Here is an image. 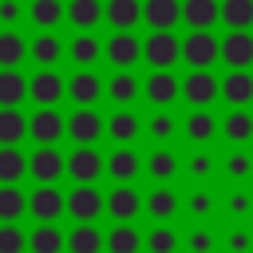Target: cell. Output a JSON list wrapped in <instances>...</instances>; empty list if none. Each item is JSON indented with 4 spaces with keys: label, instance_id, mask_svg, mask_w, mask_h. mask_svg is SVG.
Wrapping results in <instances>:
<instances>
[{
    "label": "cell",
    "instance_id": "6da1fadb",
    "mask_svg": "<svg viewBox=\"0 0 253 253\" xmlns=\"http://www.w3.org/2000/svg\"><path fill=\"white\" fill-rule=\"evenodd\" d=\"M142 59L154 67V71H170L178 59H182V40L174 32H150L142 40Z\"/></svg>",
    "mask_w": 253,
    "mask_h": 253
},
{
    "label": "cell",
    "instance_id": "7a4b0ae2",
    "mask_svg": "<svg viewBox=\"0 0 253 253\" xmlns=\"http://www.w3.org/2000/svg\"><path fill=\"white\" fill-rule=\"evenodd\" d=\"M182 59L194 67V71H210L217 59H221V40L213 32H190L182 40Z\"/></svg>",
    "mask_w": 253,
    "mask_h": 253
},
{
    "label": "cell",
    "instance_id": "3957f363",
    "mask_svg": "<svg viewBox=\"0 0 253 253\" xmlns=\"http://www.w3.org/2000/svg\"><path fill=\"white\" fill-rule=\"evenodd\" d=\"M67 174V158L55 146H36L28 158V178H36V186H55Z\"/></svg>",
    "mask_w": 253,
    "mask_h": 253
},
{
    "label": "cell",
    "instance_id": "277c9868",
    "mask_svg": "<svg viewBox=\"0 0 253 253\" xmlns=\"http://www.w3.org/2000/svg\"><path fill=\"white\" fill-rule=\"evenodd\" d=\"M182 99L194 107V111H210L213 99H221V79H213L210 71H190L182 79Z\"/></svg>",
    "mask_w": 253,
    "mask_h": 253
},
{
    "label": "cell",
    "instance_id": "5b68a950",
    "mask_svg": "<svg viewBox=\"0 0 253 253\" xmlns=\"http://www.w3.org/2000/svg\"><path fill=\"white\" fill-rule=\"evenodd\" d=\"M63 134H67V119H63L55 107H40V111L28 119V138L40 142V146H55Z\"/></svg>",
    "mask_w": 253,
    "mask_h": 253
},
{
    "label": "cell",
    "instance_id": "8992f818",
    "mask_svg": "<svg viewBox=\"0 0 253 253\" xmlns=\"http://www.w3.org/2000/svg\"><path fill=\"white\" fill-rule=\"evenodd\" d=\"M99 134H107V119H99V111H91V107H75L67 119V138L75 146H95Z\"/></svg>",
    "mask_w": 253,
    "mask_h": 253
},
{
    "label": "cell",
    "instance_id": "52a82bcc",
    "mask_svg": "<svg viewBox=\"0 0 253 253\" xmlns=\"http://www.w3.org/2000/svg\"><path fill=\"white\" fill-rule=\"evenodd\" d=\"M67 174L75 178V186H95V178L107 174V158L95 146H75L67 154Z\"/></svg>",
    "mask_w": 253,
    "mask_h": 253
},
{
    "label": "cell",
    "instance_id": "ba28073f",
    "mask_svg": "<svg viewBox=\"0 0 253 253\" xmlns=\"http://www.w3.org/2000/svg\"><path fill=\"white\" fill-rule=\"evenodd\" d=\"M28 213L40 221V225H55L59 213H67V194H59L55 186H36L28 194Z\"/></svg>",
    "mask_w": 253,
    "mask_h": 253
},
{
    "label": "cell",
    "instance_id": "9c48e42d",
    "mask_svg": "<svg viewBox=\"0 0 253 253\" xmlns=\"http://www.w3.org/2000/svg\"><path fill=\"white\" fill-rule=\"evenodd\" d=\"M107 210V198L95 186H75L67 194V213L75 217V225H95V217Z\"/></svg>",
    "mask_w": 253,
    "mask_h": 253
},
{
    "label": "cell",
    "instance_id": "30bf717a",
    "mask_svg": "<svg viewBox=\"0 0 253 253\" xmlns=\"http://www.w3.org/2000/svg\"><path fill=\"white\" fill-rule=\"evenodd\" d=\"M63 95H67V79L55 75V71H47V67H40V71L28 79V99H32L36 107H55Z\"/></svg>",
    "mask_w": 253,
    "mask_h": 253
},
{
    "label": "cell",
    "instance_id": "8fae6325",
    "mask_svg": "<svg viewBox=\"0 0 253 253\" xmlns=\"http://www.w3.org/2000/svg\"><path fill=\"white\" fill-rule=\"evenodd\" d=\"M103 55L119 67V71H130L138 59H142V40L134 32H115L107 43H103Z\"/></svg>",
    "mask_w": 253,
    "mask_h": 253
},
{
    "label": "cell",
    "instance_id": "7c38bea8",
    "mask_svg": "<svg viewBox=\"0 0 253 253\" xmlns=\"http://www.w3.org/2000/svg\"><path fill=\"white\" fill-rule=\"evenodd\" d=\"M103 95H107V83H103L95 71H75V75L67 79V99H71L75 107H95Z\"/></svg>",
    "mask_w": 253,
    "mask_h": 253
},
{
    "label": "cell",
    "instance_id": "4fadbf2b",
    "mask_svg": "<svg viewBox=\"0 0 253 253\" xmlns=\"http://www.w3.org/2000/svg\"><path fill=\"white\" fill-rule=\"evenodd\" d=\"M107 213H111L119 225H130V221L142 213V198H138V190H134V186H115V190L107 194Z\"/></svg>",
    "mask_w": 253,
    "mask_h": 253
},
{
    "label": "cell",
    "instance_id": "5bb4252c",
    "mask_svg": "<svg viewBox=\"0 0 253 253\" xmlns=\"http://www.w3.org/2000/svg\"><path fill=\"white\" fill-rule=\"evenodd\" d=\"M221 59L229 63V71H249V63H253V36L249 32H229L221 40Z\"/></svg>",
    "mask_w": 253,
    "mask_h": 253
},
{
    "label": "cell",
    "instance_id": "9a60e30c",
    "mask_svg": "<svg viewBox=\"0 0 253 253\" xmlns=\"http://www.w3.org/2000/svg\"><path fill=\"white\" fill-rule=\"evenodd\" d=\"M142 20L150 24V32H174V24L182 20V0H146Z\"/></svg>",
    "mask_w": 253,
    "mask_h": 253
},
{
    "label": "cell",
    "instance_id": "2e32d148",
    "mask_svg": "<svg viewBox=\"0 0 253 253\" xmlns=\"http://www.w3.org/2000/svg\"><path fill=\"white\" fill-rule=\"evenodd\" d=\"M182 20L190 32H210L221 20V0H182Z\"/></svg>",
    "mask_w": 253,
    "mask_h": 253
},
{
    "label": "cell",
    "instance_id": "e0dca14e",
    "mask_svg": "<svg viewBox=\"0 0 253 253\" xmlns=\"http://www.w3.org/2000/svg\"><path fill=\"white\" fill-rule=\"evenodd\" d=\"M221 99L233 107V111H245L253 103V75L249 71H229L221 79Z\"/></svg>",
    "mask_w": 253,
    "mask_h": 253
},
{
    "label": "cell",
    "instance_id": "ac0fdd59",
    "mask_svg": "<svg viewBox=\"0 0 253 253\" xmlns=\"http://www.w3.org/2000/svg\"><path fill=\"white\" fill-rule=\"evenodd\" d=\"M103 20H107L115 32H130V28L142 20V0H107V4H103Z\"/></svg>",
    "mask_w": 253,
    "mask_h": 253
},
{
    "label": "cell",
    "instance_id": "d6986e66",
    "mask_svg": "<svg viewBox=\"0 0 253 253\" xmlns=\"http://www.w3.org/2000/svg\"><path fill=\"white\" fill-rule=\"evenodd\" d=\"M142 91H146V99H150L154 107H170V103L182 95V79H174L170 71H154V75L142 83Z\"/></svg>",
    "mask_w": 253,
    "mask_h": 253
},
{
    "label": "cell",
    "instance_id": "ffe728a7",
    "mask_svg": "<svg viewBox=\"0 0 253 253\" xmlns=\"http://www.w3.org/2000/svg\"><path fill=\"white\" fill-rule=\"evenodd\" d=\"M28 20H32L40 32H55V24L67 20V4H63V0H32V4H28Z\"/></svg>",
    "mask_w": 253,
    "mask_h": 253
},
{
    "label": "cell",
    "instance_id": "44dd1931",
    "mask_svg": "<svg viewBox=\"0 0 253 253\" xmlns=\"http://www.w3.org/2000/svg\"><path fill=\"white\" fill-rule=\"evenodd\" d=\"M142 170V162H138V154L130 150V146H119V150H111V158H107V174L119 182V186H130V178Z\"/></svg>",
    "mask_w": 253,
    "mask_h": 253
},
{
    "label": "cell",
    "instance_id": "7402d4cb",
    "mask_svg": "<svg viewBox=\"0 0 253 253\" xmlns=\"http://www.w3.org/2000/svg\"><path fill=\"white\" fill-rule=\"evenodd\" d=\"M107 249V233H99L95 225H75L67 233V253H103Z\"/></svg>",
    "mask_w": 253,
    "mask_h": 253
},
{
    "label": "cell",
    "instance_id": "603a6c76",
    "mask_svg": "<svg viewBox=\"0 0 253 253\" xmlns=\"http://www.w3.org/2000/svg\"><path fill=\"white\" fill-rule=\"evenodd\" d=\"M24 55H32V43H24L20 32L4 28V32H0V67H16V71H20Z\"/></svg>",
    "mask_w": 253,
    "mask_h": 253
},
{
    "label": "cell",
    "instance_id": "cb8c5ba5",
    "mask_svg": "<svg viewBox=\"0 0 253 253\" xmlns=\"http://www.w3.org/2000/svg\"><path fill=\"white\" fill-rule=\"evenodd\" d=\"M28 99V79L16 67H0V107H20Z\"/></svg>",
    "mask_w": 253,
    "mask_h": 253
},
{
    "label": "cell",
    "instance_id": "d4e9b609",
    "mask_svg": "<svg viewBox=\"0 0 253 253\" xmlns=\"http://www.w3.org/2000/svg\"><path fill=\"white\" fill-rule=\"evenodd\" d=\"M67 20L75 24V32H91L103 20V0H71L67 4Z\"/></svg>",
    "mask_w": 253,
    "mask_h": 253
},
{
    "label": "cell",
    "instance_id": "484cf974",
    "mask_svg": "<svg viewBox=\"0 0 253 253\" xmlns=\"http://www.w3.org/2000/svg\"><path fill=\"white\" fill-rule=\"evenodd\" d=\"M28 249L32 253H63L67 249V233H59L55 225H36L28 233Z\"/></svg>",
    "mask_w": 253,
    "mask_h": 253
},
{
    "label": "cell",
    "instance_id": "4316f807",
    "mask_svg": "<svg viewBox=\"0 0 253 253\" xmlns=\"http://www.w3.org/2000/svg\"><path fill=\"white\" fill-rule=\"evenodd\" d=\"M20 178H28V158L20 146H0V186H16Z\"/></svg>",
    "mask_w": 253,
    "mask_h": 253
},
{
    "label": "cell",
    "instance_id": "83f0119b",
    "mask_svg": "<svg viewBox=\"0 0 253 253\" xmlns=\"http://www.w3.org/2000/svg\"><path fill=\"white\" fill-rule=\"evenodd\" d=\"M28 213V194H20V186H0V225H16Z\"/></svg>",
    "mask_w": 253,
    "mask_h": 253
},
{
    "label": "cell",
    "instance_id": "f1b7e54d",
    "mask_svg": "<svg viewBox=\"0 0 253 253\" xmlns=\"http://www.w3.org/2000/svg\"><path fill=\"white\" fill-rule=\"evenodd\" d=\"M221 24L229 32H249L253 28V0H221Z\"/></svg>",
    "mask_w": 253,
    "mask_h": 253
},
{
    "label": "cell",
    "instance_id": "f546056e",
    "mask_svg": "<svg viewBox=\"0 0 253 253\" xmlns=\"http://www.w3.org/2000/svg\"><path fill=\"white\" fill-rule=\"evenodd\" d=\"M138 91H142V83H138L130 71H119V75H111V79H107V99H111V103H119V107L134 103V99H138Z\"/></svg>",
    "mask_w": 253,
    "mask_h": 253
},
{
    "label": "cell",
    "instance_id": "4dcf8cb0",
    "mask_svg": "<svg viewBox=\"0 0 253 253\" xmlns=\"http://www.w3.org/2000/svg\"><path fill=\"white\" fill-rule=\"evenodd\" d=\"M28 134V119L20 115V107H0V146H16Z\"/></svg>",
    "mask_w": 253,
    "mask_h": 253
},
{
    "label": "cell",
    "instance_id": "1f68e13d",
    "mask_svg": "<svg viewBox=\"0 0 253 253\" xmlns=\"http://www.w3.org/2000/svg\"><path fill=\"white\" fill-rule=\"evenodd\" d=\"M59 55H63V43H59V36L55 32H40L36 36V43H32V59L40 63V67H55L59 63Z\"/></svg>",
    "mask_w": 253,
    "mask_h": 253
},
{
    "label": "cell",
    "instance_id": "d6a6232c",
    "mask_svg": "<svg viewBox=\"0 0 253 253\" xmlns=\"http://www.w3.org/2000/svg\"><path fill=\"white\" fill-rule=\"evenodd\" d=\"M107 134H111V142L130 146L134 134H138V119H134V111H115V115L107 119Z\"/></svg>",
    "mask_w": 253,
    "mask_h": 253
},
{
    "label": "cell",
    "instance_id": "836d02e7",
    "mask_svg": "<svg viewBox=\"0 0 253 253\" xmlns=\"http://www.w3.org/2000/svg\"><path fill=\"white\" fill-rule=\"evenodd\" d=\"M99 55H103V43H99L91 32H79V36L71 40V59H75V67H83V71H87Z\"/></svg>",
    "mask_w": 253,
    "mask_h": 253
},
{
    "label": "cell",
    "instance_id": "e575fe53",
    "mask_svg": "<svg viewBox=\"0 0 253 253\" xmlns=\"http://www.w3.org/2000/svg\"><path fill=\"white\" fill-rule=\"evenodd\" d=\"M142 249V233L134 225H115L107 233V253H138Z\"/></svg>",
    "mask_w": 253,
    "mask_h": 253
},
{
    "label": "cell",
    "instance_id": "d590c367",
    "mask_svg": "<svg viewBox=\"0 0 253 253\" xmlns=\"http://www.w3.org/2000/svg\"><path fill=\"white\" fill-rule=\"evenodd\" d=\"M221 134L229 142H249L253 138V115L249 111H229L225 123H221Z\"/></svg>",
    "mask_w": 253,
    "mask_h": 253
},
{
    "label": "cell",
    "instance_id": "8d00e7d4",
    "mask_svg": "<svg viewBox=\"0 0 253 253\" xmlns=\"http://www.w3.org/2000/svg\"><path fill=\"white\" fill-rule=\"evenodd\" d=\"M213 134H217L213 115H210V111H190V119H186V138H190V142H210Z\"/></svg>",
    "mask_w": 253,
    "mask_h": 253
},
{
    "label": "cell",
    "instance_id": "74e56055",
    "mask_svg": "<svg viewBox=\"0 0 253 253\" xmlns=\"http://www.w3.org/2000/svg\"><path fill=\"white\" fill-rule=\"evenodd\" d=\"M174 170H178V158H174L170 150H154V154L146 158V174H150V178H158V182L174 178Z\"/></svg>",
    "mask_w": 253,
    "mask_h": 253
},
{
    "label": "cell",
    "instance_id": "f35d334b",
    "mask_svg": "<svg viewBox=\"0 0 253 253\" xmlns=\"http://www.w3.org/2000/svg\"><path fill=\"white\" fill-rule=\"evenodd\" d=\"M174 206H178V198H174V190H166V186L146 198V210H150V217H158V221L174 217Z\"/></svg>",
    "mask_w": 253,
    "mask_h": 253
},
{
    "label": "cell",
    "instance_id": "ab89813d",
    "mask_svg": "<svg viewBox=\"0 0 253 253\" xmlns=\"http://www.w3.org/2000/svg\"><path fill=\"white\" fill-rule=\"evenodd\" d=\"M28 249V233L20 225H0V253H24Z\"/></svg>",
    "mask_w": 253,
    "mask_h": 253
},
{
    "label": "cell",
    "instance_id": "60d3db41",
    "mask_svg": "<svg viewBox=\"0 0 253 253\" xmlns=\"http://www.w3.org/2000/svg\"><path fill=\"white\" fill-rule=\"evenodd\" d=\"M174 229H166V225H158V229H150V237H146V249L150 253H174Z\"/></svg>",
    "mask_w": 253,
    "mask_h": 253
},
{
    "label": "cell",
    "instance_id": "b9f144b4",
    "mask_svg": "<svg viewBox=\"0 0 253 253\" xmlns=\"http://www.w3.org/2000/svg\"><path fill=\"white\" fill-rule=\"evenodd\" d=\"M170 134H174V115H170V111H158V115L150 119V138H154V142H166Z\"/></svg>",
    "mask_w": 253,
    "mask_h": 253
},
{
    "label": "cell",
    "instance_id": "7bdbcfd3",
    "mask_svg": "<svg viewBox=\"0 0 253 253\" xmlns=\"http://www.w3.org/2000/svg\"><path fill=\"white\" fill-rule=\"evenodd\" d=\"M225 170H229L233 178H249V170H253V158H249V154H229Z\"/></svg>",
    "mask_w": 253,
    "mask_h": 253
},
{
    "label": "cell",
    "instance_id": "ee69618b",
    "mask_svg": "<svg viewBox=\"0 0 253 253\" xmlns=\"http://www.w3.org/2000/svg\"><path fill=\"white\" fill-rule=\"evenodd\" d=\"M210 170H213V162H210V154H194V158H190V174H194V178H206Z\"/></svg>",
    "mask_w": 253,
    "mask_h": 253
},
{
    "label": "cell",
    "instance_id": "f6af8a7d",
    "mask_svg": "<svg viewBox=\"0 0 253 253\" xmlns=\"http://www.w3.org/2000/svg\"><path fill=\"white\" fill-rule=\"evenodd\" d=\"M190 249H194V253H210V249H213V237H210L206 229H198V233H190Z\"/></svg>",
    "mask_w": 253,
    "mask_h": 253
},
{
    "label": "cell",
    "instance_id": "bcb514c9",
    "mask_svg": "<svg viewBox=\"0 0 253 253\" xmlns=\"http://www.w3.org/2000/svg\"><path fill=\"white\" fill-rule=\"evenodd\" d=\"M20 20V4L16 0H0V24H16Z\"/></svg>",
    "mask_w": 253,
    "mask_h": 253
},
{
    "label": "cell",
    "instance_id": "7dc6e473",
    "mask_svg": "<svg viewBox=\"0 0 253 253\" xmlns=\"http://www.w3.org/2000/svg\"><path fill=\"white\" fill-rule=\"evenodd\" d=\"M229 249H233V253H245V249H249V233H245V229L229 233Z\"/></svg>",
    "mask_w": 253,
    "mask_h": 253
},
{
    "label": "cell",
    "instance_id": "c3c4849f",
    "mask_svg": "<svg viewBox=\"0 0 253 253\" xmlns=\"http://www.w3.org/2000/svg\"><path fill=\"white\" fill-rule=\"evenodd\" d=\"M190 210L194 213H210V194H194L190 198Z\"/></svg>",
    "mask_w": 253,
    "mask_h": 253
},
{
    "label": "cell",
    "instance_id": "681fc988",
    "mask_svg": "<svg viewBox=\"0 0 253 253\" xmlns=\"http://www.w3.org/2000/svg\"><path fill=\"white\" fill-rule=\"evenodd\" d=\"M229 210H233V213H245V210H249V198H245V194H233V198H229Z\"/></svg>",
    "mask_w": 253,
    "mask_h": 253
}]
</instances>
